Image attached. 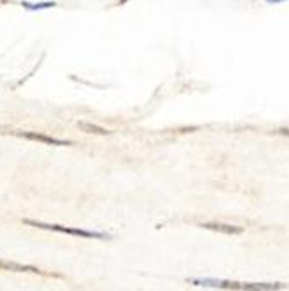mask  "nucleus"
<instances>
[{
	"label": "nucleus",
	"instance_id": "1",
	"mask_svg": "<svg viewBox=\"0 0 289 291\" xmlns=\"http://www.w3.org/2000/svg\"><path fill=\"white\" fill-rule=\"evenodd\" d=\"M26 225L37 227V229H44V230H56V232H63V234L70 235H80V237H92V239H108V235L100 234V232H91V230H82V229H68V227H61V225H54V223H42V222H33V220H25Z\"/></svg>",
	"mask_w": 289,
	"mask_h": 291
},
{
	"label": "nucleus",
	"instance_id": "2",
	"mask_svg": "<svg viewBox=\"0 0 289 291\" xmlns=\"http://www.w3.org/2000/svg\"><path fill=\"white\" fill-rule=\"evenodd\" d=\"M18 135L25 136V138H28V140H37V141H42V143H47V145H56V147L70 145V141L56 140V138H51V136H45V135H37V133H18Z\"/></svg>",
	"mask_w": 289,
	"mask_h": 291
},
{
	"label": "nucleus",
	"instance_id": "3",
	"mask_svg": "<svg viewBox=\"0 0 289 291\" xmlns=\"http://www.w3.org/2000/svg\"><path fill=\"white\" fill-rule=\"evenodd\" d=\"M204 229L214 230V232H225V234H240L242 229L240 227H233V225H225V223H202Z\"/></svg>",
	"mask_w": 289,
	"mask_h": 291
},
{
	"label": "nucleus",
	"instance_id": "4",
	"mask_svg": "<svg viewBox=\"0 0 289 291\" xmlns=\"http://www.w3.org/2000/svg\"><path fill=\"white\" fill-rule=\"evenodd\" d=\"M280 284H242V289H253V291H265V289H282Z\"/></svg>",
	"mask_w": 289,
	"mask_h": 291
},
{
	"label": "nucleus",
	"instance_id": "5",
	"mask_svg": "<svg viewBox=\"0 0 289 291\" xmlns=\"http://www.w3.org/2000/svg\"><path fill=\"white\" fill-rule=\"evenodd\" d=\"M0 267H4V269H13V270H28V272H37V269H33V267L18 265V263H13V262H0Z\"/></svg>",
	"mask_w": 289,
	"mask_h": 291
},
{
	"label": "nucleus",
	"instance_id": "6",
	"mask_svg": "<svg viewBox=\"0 0 289 291\" xmlns=\"http://www.w3.org/2000/svg\"><path fill=\"white\" fill-rule=\"evenodd\" d=\"M79 128L85 129L87 133H94V135H108L107 129L98 128V126H92V124H87V122H79Z\"/></svg>",
	"mask_w": 289,
	"mask_h": 291
},
{
	"label": "nucleus",
	"instance_id": "7",
	"mask_svg": "<svg viewBox=\"0 0 289 291\" xmlns=\"http://www.w3.org/2000/svg\"><path fill=\"white\" fill-rule=\"evenodd\" d=\"M23 6L26 7V9H47V7H53L54 2H44V4H28V2H23Z\"/></svg>",
	"mask_w": 289,
	"mask_h": 291
},
{
	"label": "nucleus",
	"instance_id": "8",
	"mask_svg": "<svg viewBox=\"0 0 289 291\" xmlns=\"http://www.w3.org/2000/svg\"><path fill=\"white\" fill-rule=\"evenodd\" d=\"M268 4H279V2H284V0H267Z\"/></svg>",
	"mask_w": 289,
	"mask_h": 291
}]
</instances>
